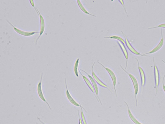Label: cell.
I'll list each match as a JSON object with an SVG mask.
<instances>
[{
    "mask_svg": "<svg viewBox=\"0 0 165 124\" xmlns=\"http://www.w3.org/2000/svg\"><path fill=\"white\" fill-rule=\"evenodd\" d=\"M121 32L125 39V45L129 51L135 55L143 56L142 54H141L140 52L137 51L132 45L131 44L128 37L124 33L123 31H121Z\"/></svg>",
    "mask_w": 165,
    "mask_h": 124,
    "instance_id": "30bf717a",
    "label": "cell"
},
{
    "mask_svg": "<svg viewBox=\"0 0 165 124\" xmlns=\"http://www.w3.org/2000/svg\"><path fill=\"white\" fill-rule=\"evenodd\" d=\"M38 120L39 121L42 123V124H46L44 123L42 121H41L40 119H38Z\"/></svg>",
    "mask_w": 165,
    "mask_h": 124,
    "instance_id": "d4e9b609",
    "label": "cell"
},
{
    "mask_svg": "<svg viewBox=\"0 0 165 124\" xmlns=\"http://www.w3.org/2000/svg\"><path fill=\"white\" fill-rule=\"evenodd\" d=\"M95 64V62L93 63L91 68L92 77L93 79L95 80L97 84H98L99 86H101V87L107 89L110 91H111V92L112 93L111 90L110 89L108 86L105 83H103L102 81L100 78H99L95 73L94 71H93V67H94Z\"/></svg>",
    "mask_w": 165,
    "mask_h": 124,
    "instance_id": "9c48e42d",
    "label": "cell"
},
{
    "mask_svg": "<svg viewBox=\"0 0 165 124\" xmlns=\"http://www.w3.org/2000/svg\"><path fill=\"white\" fill-rule=\"evenodd\" d=\"M78 115L79 116V124H83V122H82L81 116L79 114V111H78Z\"/></svg>",
    "mask_w": 165,
    "mask_h": 124,
    "instance_id": "603a6c76",
    "label": "cell"
},
{
    "mask_svg": "<svg viewBox=\"0 0 165 124\" xmlns=\"http://www.w3.org/2000/svg\"><path fill=\"white\" fill-rule=\"evenodd\" d=\"M76 2L82 12H83L86 14L93 16V17H97V16L95 15L92 14L88 12L87 10L84 6V5L82 4L81 1H79V0H78V1H77Z\"/></svg>",
    "mask_w": 165,
    "mask_h": 124,
    "instance_id": "2e32d148",
    "label": "cell"
},
{
    "mask_svg": "<svg viewBox=\"0 0 165 124\" xmlns=\"http://www.w3.org/2000/svg\"><path fill=\"white\" fill-rule=\"evenodd\" d=\"M8 23L12 26L14 31L18 34L25 37H30L37 34H40V31H28L22 30L13 25L10 21L6 20Z\"/></svg>",
    "mask_w": 165,
    "mask_h": 124,
    "instance_id": "3957f363",
    "label": "cell"
},
{
    "mask_svg": "<svg viewBox=\"0 0 165 124\" xmlns=\"http://www.w3.org/2000/svg\"><path fill=\"white\" fill-rule=\"evenodd\" d=\"M36 124H38V123H37V122L36 123Z\"/></svg>",
    "mask_w": 165,
    "mask_h": 124,
    "instance_id": "4316f807",
    "label": "cell"
},
{
    "mask_svg": "<svg viewBox=\"0 0 165 124\" xmlns=\"http://www.w3.org/2000/svg\"><path fill=\"white\" fill-rule=\"evenodd\" d=\"M65 82L66 88V96L68 100L70 102V103L72 105H73L77 107H80V108H82L83 109L85 112H87L86 111L84 108L82 107L79 103V102H78L75 100V99L72 96V95H71L70 94L68 88L66 78H65Z\"/></svg>",
    "mask_w": 165,
    "mask_h": 124,
    "instance_id": "277c9868",
    "label": "cell"
},
{
    "mask_svg": "<svg viewBox=\"0 0 165 124\" xmlns=\"http://www.w3.org/2000/svg\"><path fill=\"white\" fill-rule=\"evenodd\" d=\"M80 70L81 71L84 72L86 74V75H87L88 77H89L90 80L91 81V82L92 83V84L93 86V88H94V89L95 90L96 95V96H97V98H98L99 101H100V103L101 105H102V104L101 101L100 99V98L99 97V96L98 95L99 88H98V86L97 85V84L95 80L93 79V77H92V76H91V75H90V74H89V73H88L87 72H86L85 71H84V70H82V69H80Z\"/></svg>",
    "mask_w": 165,
    "mask_h": 124,
    "instance_id": "8fae6325",
    "label": "cell"
},
{
    "mask_svg": "<svg viewBox=\"0 0 165 124\" xmlns=\"http://www.w3.org/2000/svg\"><path fill=\"white\" fill-rule=\"evenodd\" d=\"M118 1L121 4V5H122V6H123V7L124 8V9L125 10V12L126 13V14H127V12H126V7H125V5L124 1H123V0H119V1Z\"/></svg>",
    "mask_w": 165,
    "mask_h": 124,
    "instance_id": "44dd1931",
    "label": "cell"
},
{
    "mask_svg": "<svg viewBox=\"0 0 165 124\" xmlns=\"http://www.w3.org/2000/svg\"><path fill=\"white\" fill-rule=\"evenodd\" d=\"M80 62V58H78L76 59L74 64V72L75 76L79 78V66Z\"/></svg>",
    "mask_w": 165,
    "mask_h": 124,
    "instance_id": "e0dca14e",
    "label": "cell"
},
{
    "mask_svg": "<svg viewBox=\"0 0 165 124\" xmlns=\"http://www.w3.org/2000/svg\"><path fill=\"white\" fill-rule=\"evenodd\" d=\"M161 38L158 44L150 51L144 54H142L143 56L150 57V56L147 55L155 53L161 49L164 45V38L163 36L162 29L161 30Z\"/></svg>",
    "mask_w": 165,
    "mask_h": 124,
    "instance_id": "52a82bcc",
    "label": "cell"
},
{
    "mask_svg": "<svg viewBox=\"0 0 165 124\" xmlns=\"http://www.w3.org/2000/svg\"><path fill=\"white\" fill-rule=\"evenodd\" d=\"M81 109V119L83 124H87L85 115L83 112V109L80 108Z\"/></svg>",
    "mask_w": 165,
    "mask_h": 124,
    "instance_id": "d6986e66",
    "label": "cell"
},
{
    "mask_svg": "<svg viewBox=\"0 0 165 124\" xmlns=\"http://www.w3.org/2000/svg\"><path fill=\"white\" fill-rule=\"evenodd\" d=\"M43 77V73H42L41 74V76L40 82L38 83L37 85V94L40 99L43 102H45V103L48 105L49 109H50L51 110H52L50 105H49V104L48 103V102L46 100L43 92L42 89V81Z\"/></svg>",
    "mask_w": 165,
    "mask_h": 124,
    "instance_id": "8992f818",
    "label": "cell"
},
{
    "mask_svg": "<svg viewBox=\"0 0 165 124\" xmlns=\"http://www.w3.org/2000/svg\"><path fill=\"white\" fill-rule=\"evenodd\" d=\"M137 62V66L140 75L141 84L142 87H144L146 83V76L145 72L143 69L140 66L139 62L138 59L135 58Z\"/></svg>",
    "mask_w": 165,
    "mask_h": 124,
    "instance_id": "4fadbf2b",
    "label": "cell"
},
{
    "mask_svg": "<svg viewBox=\"0 0 165 124\" xmlns=\"http://www.w3.org/2000/svg\"><path fill=\"white\" fill-rule=\"evenodd\" d=\"M29 2L30 5H31V6L33 7L35 9L36 7L35 6L34 1H33V0H30V1H29Z\"/></svg>",
    "mask_w": 165,
    "mask_h": 124,
    "instance_id": "7402d4cb",
    "label": "cell"
},
{
    "mask_svg": "<svg viewBox=\"0 0 165 124\" xmlns=\"http://www.w3.org/2000/svg\"><path fill=\"white\" fill-rule=\"evenodd\" d=\"M104 38L109 39L113 40H116L121 42H122L124 44H125V41L122 37L117 35H112L108 37H104Z\"/></svg>",
    "mask_w": 165,
    "mask_h": 124,
    "instance_id": "ac0fdd59",
    "label": "cell"
},
{
    "mask_svg": "<svg viewBox=\"0 0 165 124\" xmlns=\"http://www.w3.org/2000/svg\"><path fill=\"white\" fill-rule=\"evenodd\" d=\"M153 62L154 64V78L155 81V88L156 90V96H157L158 93V87L160 84V77L159 71L157 66L156 65L155 63V57L153 58Z\"/></svg>",
    "mask_w": 165,
    "mask_h": 124,
    "instance_id": "5b68a950",
    "label": "cell"
},
{
    "mask_svg": "<svg viewBox=\"0 0 165 124\" xmlns=\"http://www.w3.org/2000/svg\"><path fill=\"white\" fill-rule=\"evenodd\" d=\"M162 61L163 62V63H164L165 64V61H164L163 60H162Z\"/></svg>",
    "mask_w": 165,
    "mask_h": 124,
    "instance_id": "484cf974",
    "label": "cell"
},
{
    "mask_svg": "<svg viewBox=\"0 0 165 124\" xmlns=\"http://www.w3.org/2000/svg\"><path fill=\"white\" fill-rule=\"evenodd\" d=\"M117 43L121 48V50L122 51L124 57L126 60V66L125 69L127 68L128 66V62L129 59L128 52L125 44L118 41H117Z\"/></svg>",
    "mask_w": 165,
    "mask_h": 124,
    "instance_id": "5bb4252c",
    "label": "cell"
},
{
    "mask_svg": "<svg viewBox=\"0 0 165 124\" xmlns=\"http://www.w3.org/2000/svg\"><path fill=\"white\" fill-rule=\"evenodd\" d=\"M156 28H161L165 29V23H162L159 25L155 27H152L148 29V30H151L152 29H155Z\"/></svg>",
    "mask_w": 165,
    "mask_h": 124,
    "instance_id": "ffe728a7",
    "label": "cell"
},
{
    "mask_svg": "<svg viewBox=\"0 0 165 124\" xmlns=\"http://www.w3.org/2000/svg\"><path fill=\"white\" fill-rule=\"evenodd\" d=\"M79 72L81 75L82 79H83L86 84L87 86V87H89L90 89L92 91V92L93 94V95H94L98 101L100 102V101H99L97 96L96 95L95 90L93 87V86L90 79L83 75V74H82L81 72V71L79 69Z\"/></svg>",
    "mask_w": 165,
    "mask_h": 124,
    "instance_id": "7c38bea8",
    "label": "cell"
},
{
    "mask_svg": "<svg viewBox=\"0 0 165 124\" xmlns=\"http://www.w3.org/2000/svg\"><path fill=\"white\" fill-rule=\"evenodd\" d=\"M120 66L123 69V71L126 74H128L131 80L132 83L134 90L135 98L136 104V106L137 107V105H138V101H137V95L139 94V85L138 81H137L136 78L134 75L129 73L127 71H126L125 69H124L121 66Z\"/></svg>",
    "mask_w": 165,
    "mask_h": 124,
    "instance_id": "6da1fadb",
    "label": "cell"
},
{
    "mask_svg": "<svg viewBox=\"0 0 165 124\" xmlns=\"http://www.w3.org/2000/svg\"><path fill=\"white\" fill-rule=\"evenodd\" d=\"M37 13L39 16L40 24V35L37 37L35 41V44L37 45V42L38 40L40 38L41 36L43 34L46 28L45 21L44 18L42 15L37 8Z\"/></svg>",
    "mask_w": 165,
    "mask_h": 124,
    "instance_id": "ba28073f",
    "label": "cell"
},
{
    "mask_svg": "<svg viewBox=\"0 0 165 124\" xmlns=\"http://www.w3.org/2000/svg\"><path fill=\"white\" fill-rule=\"evenodd\" d=\"M97 63L100 65L109 74V76L111 77V80H112L114 89L115 91V96L116 97L117 96V90L116 89V86L117 83V79L116 75H115L114 72L112 71V70L106 67L105 66L103 65L100 63L98 61H97Z\"/></svg>",
    "mask_w": 165,
    "mask_h": 124,
    "instance_id": "7a4b0ae2",
    "label": "cell"
},
{
    "mask_svg": "<svg viewBox=\"0 0 165 124\" xmlns=\"http://www.w3.org/2000/svg\"><path fill=\"white\" fill-rule=\"evenodd\" d=\"M165 78V75L163 76L162 80V85H163V89L164 92L165 93V85L164 84V79Z\"/></svg>",
    "mask_w": 165,
    "mask_h": 124,
    "instance_id": "cb8c5ba5",
    "label": "cell"
},
{
    "mask_svg": "<svg viewBox=\"0 0 165 124\" xmlns=\"http://www.w3.org/2000/svg\"><path fill=\"white\" fill-rule=\"evenodd\" d=\"M124 102L127 107L128 115L131 121L135 124H144L139 122L135 117L132 114V113L131 112L127 102L125 101H124Z\"/></svg>",
    "mask_w": 165,
    "mask_h": 124,
    "instance_id": "9a60e30c",
    "label": "cell"
}]
</instances>
